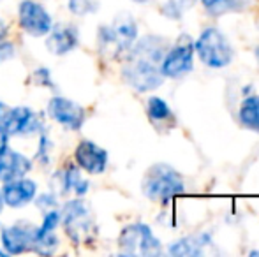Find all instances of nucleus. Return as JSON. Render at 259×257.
Returning a JSON list of instances; mask_svg holds the SVG:
<instances>
[{"label": "nucleus", "instance_id": "24", "mask_svg": "<svg viewBox=\"0 0 259 257\" xmlns=\"http://www.w3.org/2000/svg\"><path fill=\"white\" fill-rule=\"evenodd\" d=\"M35 204H37V208L42 210V212H48V210L57 208V195H53V194H42V195H39V197H37Z\"/></svg>", "mask_w": 259, "mask_h": 257}, {"label": "nucleus", "instance_id": "19", "mask_svg": "<svg viewBox=\"0 0 259 257\" xmlns=\"http://www.w3.org/2000/svg\"><path fill=\"white\" fill-rule=\"evenodd\" d=\"M201 4L206 13L213 14V16H221L226 13H238L249 6L247 0H201Z\"/></svg>", "mask_w": 259, "mask_h": 257}, {"label": "nucleus", "instance_id": "31", "mask_svg": "<svg viewBox=\"0 0 259 257\" xmlns=\"http://www.w3.org/2000/svg\"><path fill=\"white\" fill-rule=\"evenodd\" d=\"M256 59L259 60V46H257V49H256Z\"/></svg>", "mask_w": 259, "mask_h": 257}, {"label": "nucleus", "instance_id": "8", "mask_svg": "<svg viewBox=\"0 0 259 257\" xmlns=\"http://www.w3.org/2000/svg\"><path fill=\"white\" fill-rule=\"evenodd\" d=\"M192 59H194V44L187 35H182L180 41L166 52L160 64V72L164 78L184 76L192 69Z\"/></svg>", "mask_w": 259, "mask_h": 257}, {"label": "nucleus", "instance_id": "10", "mask_svg": "<svg viewBox=\"0 0 259 257\" xmlns=\"http://www.w3.org/2000/svg\"><path fill=\"white\" fill-rule=\"evenodd\" d=\"M35 229L37 227L28 226V224H13V226L2 227L0 229V247L7 255L32 252Z\"/></svg>", "mask_w": 259, "mask_h": 257}, {"label": "nucleus", "instance_id": "14", "mask_svg": "<svg viewBox=\"0 0 259 257\" xmlns=\"http://www.w3.org/2000/svg\"><path fill=\"white\" fill-rule=\"evenodd\" d=\"M78 30L72 25H53L52 30L46 35V49L57 57L67 55L78 46Z\"/></svg>", "mask_w": 259, "mask_h": 257}, {"label": "nucleus", "instance_id": "12", "mask_svg": "<svg viewBox=\"0 0 259 257\" xmlns=\"http://www.w3.org/2000/svg\"><path fill=\"white\" fill-rule=\"evenodd\" d=\"M74 164L89 175H101L108 168V151L94 141L83 139L74 150Z\"/></svg>", "mask_w": 259, "mask_h": 257}, {"label": "nucleus", "instance_id": "13", "mask_svg": "<svg viewBox=\"0 0 259 257\" xmlns=\"http://www.w3.org/2000/svg\"><path fill=\"white\" fill-rule=\"evenodd\" d=\"M35 195H37V183L27 176L13 180V182H6L2 187L4 204L11 206V208H23V206L30 204Z\"/></svg>", "mask_w": 259, "mask_h": 257}, {"label": "nucleus", "instance_id": "15", "mask_svg": "<svg viewBox=\"0 0 259 257\" xmlns=\"http://www.w3.org/2000/svg\"><path fill=\"white\" fill-rule=\"evenodd\" d=\"M52 187L57 194L72 192L78 195V197H81V195H85L89 192V182L83 178L81 169L76 164H69L65 169L58 171L57 175L53 176Z\"/></svg>", "mask_w": 259, "mask_h": 257}, {"label": "nucleus", "instance_id": "16", "mask_svg": "<svg viewBox=\"0 0 259 257\" xmlns=\"http://www.w3.org/2000/svg\"><path fill=\"white\" fill-rule=\"evenodd\" d=\"M32 161L27 155L7 148L0 153V182H13V180L23 178L30 173Z\"/></svg>", "mask_w": 259, "mask_h": 257}, {"label": "nucleus", "instance_id": "17", "mask_svg": "<svg viewBox=\"0 0 259 257\" xmlns=\"http://www.w3.org/2000/svg\"><path fill=\"white\" fill-rule=\"evenodd\" d=\"M206 245H210V236L208 234H192L185 236L182 240H177L169 245V254L175 257H194L203 255Z\"/></svg>", "mask_w": 259, "mask_h": 257}, {"label": "nucleus", "instance_id": "11", "mask_svg": "<svg viewBox=\"0 0 259 257\" xmlns=\"http://www.w3.org/2000/svg\"><path fill=\"white\" fill-rule=\"evenodd\" d=\"M0 124L6 127L11 136H30L41 130V122L34 110L27 106H16L2 113Z\"/></svg>", "mask_w": 259, "mask_h": 257}, {"label": "nucleus", "instance_id": "2", "mask_svg": "<svg viewBox=\"0 0 259 257\" xmlns=\"http://www.w3.org/2000/svg\"><path fill=\"white\" fill-rule=\"evenodd\" d=\"M141 190L152 201L167 202L169 199L184 194L185 185L180 173L169 164H154L145 173Z\"/></svg>", "mask_w": 259, "mask_h": 257}, {"label": "nucleus", "instance_id": "27", "mask_svg": "<svg viewBox=\"0 0 259 257\" xmlns=\"http://www.w3.org/2000/svg\"><path fill=\"white\" fill-rule=\"evenodd\" d=\"M9 137H11V134L7 132L2 124H0V153L9 148Z\"/></svg>", "mask_w": 259, "mask_h": 257}, {"label": "nucleus", "instance_id": "9", "mask_svg": "<svg viewBox=\"0 0 259 257\" xmlns=\"http://www.w3.org/2000/svg\"><path fill=\"white\" fill-rule=\"evenodd\" d=\"M48 115L53 122L67 130H79L85 124V110L67 97L55 95L48 102Z\"/></svg>", "mask_w": 259, "mask_h": 257}, {"label": "nucleus", "instance_id": "6", "mask_svg": "<svg viewBox=\"0 0 259 257\" xmlns=\"http://www.w3.org/2000/svg\"><path fill=\"white\" fill-rule=\"evenodd\" d=\"M120 252L125 255H159L162 252L159 238L152 233L147 224H131L123 227L118 236Z\"/></svg>", "mask_w": 259, "mask_h": 257}, {"label": "nucleus", "instance_id": "22", "mask_svg": "<svg viewBox=\"0 0 259 257\" xmlns=\"http://www.w3.org/2000/svg\"><path fill=\"white\" fill-rule=\"evenodd\" d=\"M67 7L74 16H87V14L96 13L99 9V4L97 0H69Z\"/></svg>", "mask_w": 259, "mask_h": 257}, {"label": "nucleus", "instance_id": "29", "mask_svg": "<svg viewBox=\"0 0 259 257\" xmlns=\"http://www.w3.org/2000/svg\"><path fill=\"white\" fill-rule=\"evenodd\" d=\"M4 199H2V190H0V213H2V210H4Z\"/></svg>", "mask_w": 259, "mask_h": 257}, {"label": "nucleus", "instance_id": "23", "mask_svg": "<svg viewBox=\"0 0 259 257\" xmlns=\"http://www.w3.org/2000/svg\"><path fill=\"white\" fill-rule=\"evenodd\" d=\"M62 224V213L58 208H53V210H48L45 212V217H42V224L37 227L41 233H55L58 226Z\"/></svg>", "mask_w": 259, "mask_h": 257}, {"label": "nucleus", "instance_id": "30", "mask_svg": "<svg viewBox=\"0 0 259 257\" xmlns=\"http://www.w3.org/2000/svg\"><path fill=\"white\" fill-rule=\"evenodd\" d=\"M2 113H4V102H0V118H2Z\"/></svg>", "mask_w": 259, "mask_h": 257}, {"label": "nucleus", "instance_id": "7", "mask_svg": "<svg viewBox=\"0 0 259 257\" xmlns=\"http://www.w3.org/2000/svg\"><path fill=\"white\" fill-rule=\"evenodd\" d=\"M20 27L30 37H46L53 27V20L48 9L37 0H23L18 7Z\"/></svg>", "mask_w": 259, "mask_h": 257}, {"label": "nucleus", "instance_id": "33", "mask_svg": "<svg viewBox=\"0 0 259 257\" xmlns=\"http://www.w3.org/2000/svg\"><path fill=\"white\" fill-rule=\"evenodd\" d=\"M250 255H259V252H250Z\"/></svg>", "mask_w": 259, "mask_h": 257}, {"label": "nucleus", "instance_id": "26", "mask_svg": "<svg viewBox=\"0 0 259 257\" xmlns=\"http://www.w3.org/2000/svg\"><path fill=\"white\" fill-rule=\"evenodd\" d=\"M34 76H35V79L39 81V85H42V86H53L52 74H50L48 69H45V67L37 69V71L34 72Z\"/></svg>", "mask_w": 259, "mask_h": 257}, {"label": "nucleus", "instance_id": "4", "mask_svg": "<svg viewBox=\"0 0 259 257\" xmlns=\"http://www.w3.org/2000/svg\"><path fill=\"white\" fill-rule=\"evenodd\" d=\"M138 37V25L129 14L118 16L111 25L99 28V46L103 52L120 55L134 44Z\"/></svg>", "mask_w": 259, "mask_h": 257}, {"label": "nucleus", "instance_id": "3", "mask_svg": "<svg viewBox=\"0 0 259 257\" xmlns=\"http://www.w3.org/2000/svg\"><path fill=\"white\" fill-rule=\"evenodd\" d=\"M65 234L76 243H89L96 234V222L92 212L83 199H72L60 210Z\"/></svg>", "mask_w": 259, "mask_h": 257}, {"label": "nucleus", "instance_id": "1", "mask_svg": "<svg viewBox=\"0 0 259 257\" xmlns=\"http://www.w3.org/2000/svg\"><path fill=\"white\" fill-rule=\"evenodd\" d=\"M167 52L166 39L145 35L127 49V59L122 67V76L136 92H150L162 85L164 76L160 64Z\"/></svg>", "mask_w": 259, "mask_h": 257}, {"label": "nucleus", "instance_id": "5", "mask_svg": "<svg viewBox=\"0 0 259 257\" xmlns=\"http://www.w3.org/2000/svg\"><path fill=\"white\" fill-rule=\"evenodd\" d=\"M194 49L201 62L213 69H222L231 64L233 48L226 35L217 28H206L194 42Z\"/></svg>", "mask_w": 259, "mask_h": 257}, {"label": "nucleus", "instance_id": "20", "mask_svg": "<svg viewBox=\"0 0 259 257\" xmlns=\"http://www.w3.org/2000/svg\"><path fill=\"white\" fill-rule=\"evenodd\" d=\"M147 113L152 122H166L173 117L167 102L164 99H160V97H150V99H148Z\"/></svg>", "mask_w": 259, "mask_h": 257}, {"label": "nucleus", "instance_id": "25", "mask_svg": "<svg viewBox=\"0 0 259 257\" xmlns=\"http://www.w3.org/2000/svg\"><path fill=\"white\" fill-rule=\"evenodd\" d=\"M14 53H16V49H14V44L9 41H0V64L7 62V60H11L14 57Z\"/></svg>", "mask_w": 259, "mask_h": 257}, {"label": "nucleus", "instance_id": "21", "mask_svg": "<svg viewBox=\"0 0 259 257\" xmlns=\"http://www.w3.org/2000/svg\"><path fill=\"white\" fill-rule=\"evenodd\" d=\"M192 6H194V0H167L166 6L162 7V13L171 20H178Z\"/></svg>", "mask_w": 259, "mask_h": 257}, {"label": "nucleus", "instance_id": "28", "mask_svg": "<svg viewBox=\"0 0 259 257\" xmlns=\"http://www.w3.org/2000/svg\"><path fill=\"white\" fill-rule=\"evenodd\" d=\"M6 34H7V25H6V21L0 18V41L6 39Z\"/></svg>", "mask_w": 259, "mask_h": 257}, {"label": "nucleus", "instance_id": "32", "mask_svg": "<svg viewBox=\"0 0 259 257\" xmlns=\"http://www.w3.org/2000/svg\"><path fill=\"white\" fill-rule=\"evenodd\" d=\"M134 2H140V4H143V2H147V0H134Z\"/></svg>", "mask_w": 259, "mask_h": 257}, {"label": "nucleus", "instance_id": "18", "mask_svg": "<svg viewBox=\"0 0 259 257\" xmlns=\"http://www.w3.org/2000/svg\"><path fill=\"white\" fill-rule=\"evenodd\" d=\"M238 120L243 127L259 132V97L249 95L242 100L238 110Z\"/></svg>", "mask_w": 259, "mask_h": 257}]
</instances>
